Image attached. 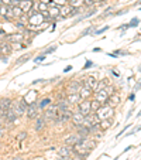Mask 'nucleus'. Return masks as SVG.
<instances>
[{"instance_id": "nucleus-1", "label": "nucleus", "mask_w": 141, "mask_h": 160, "mask_svg": "<svg viewBox=\"0 0 141 160\" xmlns=\"http://www.w3.org/2000/svg\"><path fill=\"white\" fill-rule=\"evenodd\" d=\"M95 115L98 116L99 120L109 119V118H113V115H114V108H113V106H110V105H107V104H103L100 108H99L98 111L95 112Z\"/></svg>"}, {"instance_id": "nucleus-2", "label": "nucleus", "mask_w": 141, "mask_h": 160, "mask_svg": "<svg viewBox=\"0 0 141 160\" xmlns=\"http://www.w3.org/2000/svg\"><path fill=\"white\" fill-rule=\"evenodd\" d=\"M27 106H28V102H27V99H25V96L17 99V101H13V105H11L13 111L16 112V115H17L19 118L23 116V115H25V109H27Z\"/></svg>"}, {"instance_id": "nucleus-3", "label": "nucleus", "mask_w": 141, "mask_h": 160, "mask_svg": "<svg viewBox=\"0 0 141 160\" xmlns=\"http://www.w3.org/2000/svg\"><path fill=\"white\" fill-rule=\"evenodd\" d=\"M43 23H45V17H44L41 13H35V14H33V16L28 17L27 27L30 28V30H34V28L38 27V26H41Z\"/></svg>"}, {"instance_id": "nucleus-4", "label": "nucleus", "mask_w": 141, "mask_h": 160, "mask_svg": "<svg viewBox=\"0 0 141 160\" xmlns=\"http://www.w3.org/2000/svg\"><path fill=\"white\" fill-rule=\"evenodd\" d=\"M48 20H64L61 17V7L54 3L48 4Z\"/></svg>"}, {"instance_id": "nucleus-5", "label": "nucleus", "mask_w": 141, "mask_h": 160, "mask_svg": "<svg viewBox=\"0 0 141 160\" xmlns=\"http://www.w3.org/2000/svg\"><path fill=\"white\" fill-rule=\"evenodd\" d=\"M38 102H30L27 106V109H25V116H27V119L33 120L35 119V118L40 115V112H38Z\"/></svg>"}, {"instance_id": "nucleus-6", "label": "nucleus", "mask_w": 141, "mask_h": 160, "mask_svg": "<svg viewBox=\"0 0 141 160\" xmlns=\"http://www.w3.org/2000/svg\"><path fill=\"white\" fill-rule=\"evenodd\" d=\"M4 40L9 41V43H24L25 40V34L23 31H19V33H14V34H6L4 36Z\"/></svg>"}, {"instance_id": "nucleus-7", "label": "nucleus", "mask_w": 141, "mask_h": 160, "mask_svg": "<svg viewBox=\"0 0 141 160\" xmlns=\"http://www.w3.org/2000/svg\"><path fill=\"white\" fill-rule=\"evenodd\" d=\"M80 88H82V81L72 80L66 85V94H78L80 91Z\"/></svg>"}, {"instance_id": "nucleus-8", "label": "nucleus", "mask_w": 141, "mask_h": 160, "mask_svg": "<svg viewBox=\"0 0 141 160\" xmlns=\"http://www.w3.org/2000/svg\"><path fill=\"white\" fill-rule=\"evenodd\" d=\"M78 111L82 115H88L92 112L90 109V99H82V101L78 104Z\"/></svg>"}, {"instance_id": "nucleus-9", "label": "nucleus", "mask_w": 141, "mask_h": 160, "mask_svg": "<svg viewBox=\"0 0 141 160\" xmlns=\"http://www.w3.org/2000/svg\"><path fill=\"white\" fill-rule=\"evenodd\" d=\"M47 125V119L44 118V115H38L35 119H34V130L35 132H41V130L45 128Z\"/></svg>"}, {"instance_id": "nucleus-10", "label": "nucleus", "mask_w": 141, "mask_h": 160, "mask_svg": "<svg viewBox=\"0 0 141 160\" xmlns=\"http://www.w3.org/2000/svg\"><path fill=\"white\" fill-rule=\"evenodd\" d=\"M96 85H98V80H95L93 77H85L82 80V86H85L88 90H92L93 92H95Z\"/></svg>"}, {"instance_id": "nucleus-11", "label": "nucleus", "mask_w": 141, "mask_h": 160, "mask_svg": "<svg viewBox=\"0 0 141 160\" xmlns=\"http://www.w3.org/2000/svg\"><path fill=\"white\" fill-rule=\"evenodd\" d=\"M11 52H13L11 43H9L6 40L0 43V56H10Z\"/></svg>"}, {"instance_id": "nucleus-12", "label": "nucleus", "mask_w": 141, "mask_h": 160, "mask_svg": "<svg viewBox=\"0 0 141 160\" xmlns=\"http://www.w3.org/2000/svg\"><path fill=\"white\" fill-rule=\"evenodd\" d=\"M93 99H96V101H99L100 104H106L109 99V94L106 92L104 90L99 91V92H93Z\"/></svg>"}, {"instance_id": "nucleus-13", "label": "nucleus", "mask_w": 141, "mask_h": 160, "mask_svg": "<svg viewBox=\"0 0 141 160\" xmlns=\"http://www.w3.org/2000/svg\"><path fill=\"white\" fill-rule=\"evenodd\" d=\"M65 99L68 101V104L69 105H78L80 101H82L79 92L78 94H66V95H65Z\"/></svg>"}, {"instance_id": "nucleus-14", "label": "nucleus", "mask_w": 141, "mask_h": 160, "mask_svg": "<svg viewBox=\"0 0 141 160\" xmlns=\"http://www.w3.org/2000/svg\"><path fill=\"white\" fill-rule=\"evenodd\" d=\"M83 118H85V115H82L79 111H76V112H74V114H72L70 122L74 123V126H79V125H82V123H83Z\"/></svg>"}, {"instance_id": "nucleus-15", "label": "nucleus", "mask_w": 141, "mask_h": 160, "mask_svg": "<svg viewBox=\"0 0 141 160\" xmlns=\"http://www.w3.org/2000/svg\"><path fill=\"white\" fill-rule=\"evenodd\" d=\"M72 153H74V152H72V146H69V145H64L58 149L59 157H69Z\"/></svg>"}, {"instance_id": "nucleus-16", "label": "nucleus", "mask_w": 141, "mask_h": 160, "mask_svg": "<svg viewBox=\"0 0 141 160\" xmlns=\"http://www.w3.org/2000/svg\"><path fill=\"white\" fill-rule=\"evenodd\" d=\"M120 102H121L120 95L117 92H114L113 95L109 96V99H107V102H106V104L110 105V106H113V108H116V106H119V105H120Z\"/></svg>"}, {"instance_id": "nucleus-17", "label": "nucleus", "mask_w": 141, "mask_h": 160, "mask_svg": "<svg viewBox=\"0 0 141 160\" xmlns=\"http://www.w3.org/2000/svg\"><path fill=\"white\" fill-rule=\"evenodd\" d=\"M17 118H19V116L16 115V112L13 111V108H10V109H7V111H4V118H3V120H6L7 123L14 122Z\"/></svg>"}, {"instance_id": "nucleus-18", "label": "nucleus", "mask_w": 141, "mask_h": 160, "mask_svg": "<svg viewBox=\"0 0 141 160\" xmlns=\"http://www.w3.org/2000/svg\"><path fill=\"white\" fill-rule=\"evenodd\" d=\"M79 139H80V136L78 135V133H72V135H68V138H65L64 143L65 145H69V146H74L79 142Z\"/></svg>"}, {"instance_id": "nucleus-19", "label": "nucleus", "mask_w": 141, "mask_h": 160, "mask_svg": "<svg viewBox=\"0 0 141 160\" xmlns=\"http://www.w3.org/2000/svg\"><path fill=\"white\" fill-rule=\"evenodd\" d=\"M72 114H74V112L70 111V109H66V111L59 112V123H66V122H69L70 118H72Z\"/></svg>"}, {"instance_id": "nucleus-20", "label": "nucleus", "mask_w": 141, "mask_h": 160, "mask_svg": "<svg viewBox=\"0 0 141 160\" xmlns=\"http://www.w3.org/2000/svg\"><path fill=\"white\" fill-rule=\"evenodd\" d=\"M75 129H76V133L80 136V138H88V136L90 135V129L89 128H86V126H83V125L75 126Z\"/></svg>"}, {"instance_id": "nucleus-21", "label": "nucleus", "mask_w": 141, "mask_h": 160, "mask_svg": "<svg viewBox=\"0 0 141 160\" xmlns=\"http://www.w3.org/2000/svg\"><path fill=\"white\" fill-rule=\"evenodd\" d=\"M99 126H100V130H107L109 128H111V126H114L113 125V118H109V119H103V120H100L99 122Z\"/></svg>"}, {"instance_id": "nucleus-22", "label": "nucleus", "mask_w": 141, "mask_h": 160, "mask_svg": "<svg viewBox=\"0 0 141 160\" xmlns=\"http://www.w3.org/2000/svg\"><path fill=\"white\" fill-rule=\"evenodd\" d=\"M13 101L10 98H2L0 99V111H7L11 108Z\"/></svg>"}, {"instance_id": "nucleus-23", "label": "nucleus", "mask_w": 141, "mask_h": 160, "mask_svg": "<svg viewBox=\"0 0 141 160\" xmlns=\"http://www.w3.org/2000/svg\"><path fill=\"white\" fill-rule=\"evenodd\" d=\"M79 95L82 99H90L93 95V91L92 90H88V88H85V86H82L79 91Z\"/></svg>"}, {"instance_id": "nucleus-24", "label": "nucleus", "mask_w": 141, "mask_h": 160, "mask_svg": "<svg viewBox=\"0 0 141 160\" xmlns=\"http://www.w3.org/2000/svg\"><path fill=\"white\" fill-rule=\"evenodd\" d=\"M19 6L23 9V12H24V13H27L28 10H30L31 7L34 6V2H33V0H21Z\"/></svg>"}, {"instance_id": "nucleus-25", "label": "nucleus", "mask_w": 141, "mask_h": 160, "mask_svg": "<svg viewBox=\"0 0 141 160\" xmlns=\"http://www.w3.org/2000/svg\"><path fill=\"white\" fill-rule=\"evenodd\" d=\"M11 10H13V16H14V20L20 19V17H23V16L25 14L24 12H23V9L20 6H11Z\"/></svg>"}, {"instance_id": "nucleus-26", "label": "nucleus", "mask_w": 141, "mask_h": 160, "mask_svg": "<svg viewBox=\"0 0 141 160\" xmlns=\"http://www.w3.org/2000/svg\"><path fill=\"white\" fill-rule=\"evenodd\" d=\"M69 4L74 9H80V7H85V0H70Z\"/></svg>"}, {"instance_id": "nucleus-27", "label": "nucleus", "mask_w": 141, "mask_h": 160, "mask_svg": "<svg viewBox=\"0 0 141 160\" xmlns=\"http://www.w3.org/2000/svg\"><path fill=\"white\" fill-rule=\"evenodd\" d=\"M48 105H51V98H44L38 102V108L40 109H45Z\"/></svg>"}, {"instance_id": "nucleus-28", "label": "nucleus", "mask_w": 141, "mask_h": 160, "mask_svg": "<svg viewBox=\"0 0 141 160\" xmlns=\"http://www.w3.org/2000/svg\"><path fill=\"white\" fill-rule=\"evenodd\" d=\"M30 58H31V54H24V56H23V57H20V58H17V61H16V65L25 64V62H27Z\"/></svg>"}, {"instance_id": "nucleus-29", "label": "nucleus", "mask_w": 141, "mask_h": 160, "mask_svg": "<svg viewBox=\"0 0 141 160\" xmlns=\"http://www.w3.org/2000/svg\"><path fill=\"white\" fill-rule=\"evenodd\" d=\"M103 104H100L99 101H96V99H90V109H92V112H96L99 108H100Z\"/></svg>"}, {"instance_id": "nucleus-30", "label": "nucleus", "mask_w": 141, "mask_h": 160, "mask_svg": "<svg viewBox=\"0 0 141 160\" xmlns=\"http://www.w3.org/2000/svg\"><path fill=\"white\" fill-rule=\"evenodd\" d=\"M25 47H27V44H24V43H13L11 44L13 51H20V50H24Z\"/></svg>"}, {"instance_id": "nucleus-31", "label": "nucleus", "mask_w": 141, "mask_h": 160, "mask_svg": "<svg viewBox=\"0 0 141 160\" xmlns=\"http://www.w3.org/2000/svg\"><path fill=\"white\" fill-rule=\"evenodd\" d=\"M93 33H95V26H89V27H86L85 30L80 33V37H85V36H88V34H92L93 36Z\"/></svg>"}, {"instance_id": "nucleus-32", "label": "nucleus", "mask_w": 141, "mask_h": 160, "mask_svg": "<svg viewBox=\"0 0 141 160\" xmlns=\"http://www.w3.org/2000/svg\"><path fill=\"white\" fill-rule=\"evenodd\" d=\"M106 85H107V81H106V80L98 81V85H96V88H95V92H99V91L104 90V88H106Z\"/></svg>"}, {"instance_id": "nucleus-33", "label": "nucleus", "mask_w": 141, "mask_h": 160, "mask_svg": "<svg viewBox=\"0 0 141 160\" xmlns=\"http://www.w3.org/2000/svg\"><path fill=\"white\" fill-rule=\"evenodd\" d=\"M140 22H141V20H140V17H133V19L129 22V27H130V28H133V27H137V26L140 24Z\"/></svg>"}, {"instance_id": "nucleus-34", "label": "nucleus", "mask_w": 141, "mask_h": 160, "mask_svg": "<svg viewBox=\"0 0 141 160\" xmlns=\"http://www.w3.org/2000/svg\"><path fill=\"white\" fill-rule=\"evenodd\" d=\"M109 30V26H104V27L99 28V30H95V33H93V36H100V34L106 33V31Z\"/></svg>"}, {"instance_id": "nucleus-35", "label": "nucleus", "mask_w": 141, "mask_h": 160, "mask_svg": "<svg viewBox=\"0 0 141 160\" xmlns=\"http://www.w3.org/2000/svg\"><path fill=\"white\" fill-rule=\"evenodd\" d=\"M104 91L109 94V96L110 95H113L114 92H116V90H114V86L113 85H106V88H104Z\"/></svg>"}, {"instance_id": "nucleus-36", "label": "nucleus", "mask_w": 141, "mask_h": 160, "mask_svg": "<svg viewBox=\"0 0 141 160\" xmlns=\"http://www.w3.org/2000/svg\"><path fill=\"white\" fill-rule=\"evenodd\" d=\"M57 48H58V46H57V44H54V46L48 47V48H47V50H45V51H44V52H45L47 56H48V54H52V52L55 51V50H57Z\"/></svg>"}, {"instance_id": "nucleus-37", "label": "nucleus", "mask_w": 141, "mask_h": 160, "mask_svg": "<svg viewBox=\"0 0 141 160\" xmlns=\"http://www.w3.org/2000/svg\"><path fill=\"white\" fill-rule=\"evenodd\" d=\"M45 58H47V54H45V52H43V54H40L38 57H35V58H34V62H41V61H44Z\"/></svg>"}, {"instance_id": "nucleus-38", "label": "nucleus", "mask_w": 141, "mask_h": 160, "mask_svg": "<svg viewBox=\"0 0 141 160\" xmlns=\"http://www.w3.org/2000/svg\"><path fill=\"white\" fill-rule=\"evenodd\" d=\"M127 13H129V9H121L116 13H111V16H123V14H127Z\"/></svg>"}, {"instance_id": "nucleus-39", "label": "nucleus", "mask_w": 141, "mask_h": 160, "mask_svg": "<svg viewBox=\"0 0 141 160\" xmlns=\"http://www.w3.org/2000/svg\"><path fill=\"white\" fill-rule=\"evenodd\" d=\"M52 3L61 7V6H65V4H66L68 2H66V0H52Z\"/></svg>"}, {"instance_id": "nucleus-40", "label": "nucleus", "mask_w": 141, "mask_h": 160, "mask_svg": "<svg viewBox=\"0 0 141 160\" xmlns=\"http://www.w3.org/2000/svg\"><path fill=\"white\" fill-rule=\"evenodd\" d=\"M130 128H131V125H124V128H123V129H121V130H120V132H119V133H117V136H116V138H117V139H119V138H120V136H121V135H123V133L126 132V130H127V129H130Z\"/></svg>"}, {"instance_id": "nucleus-41", "label": "nucleus", "mask_w": 141, "mask_h": 160, "mask_svg": "<svg viewBox=\"0 0 141 160\" xmlns=\"http://www.w3.org/2000/svg\"><path fill=\"white\" fill-rule=\"evenodd\" d=\"M93 67V61H90V60H86L85 65H83V70H89V68Z\"/></svg>"}, {"instance_id": "nucleus-42", "label": "nucleus", "mask_w": 141, "mask_h": 160, "mask_svg": "<svg viewBox=\"0 0 141 160\" xmlns=\"http://www.w3.org/2000/svg\"><path fill=\"white\" fill-rule=\"evenodd\" d=\"M140 88H141V80H138L137 84L134 85V88H133V92H137V91H140Z\"/></svg>"}, {"instance_id": "nucleus-43", "label": "nucleus", "mask_w": 141, "mask_h": 160, "mask_svg": "<svg viewBox=\"0 0 141 160\" xmlns=\"http://www.w3.org/2000/svg\"><path fill=\"white\" fill-rule=\"evenodd\" d=\"M129 23H127V24H121V26H119V27H117V30H123V31H126V30H129Z\"/></svg>"}, {"instance_id": "nucleus-44", "label": "nucleus", "mask_w": 141, "mask_h": 160, "mask_svg": "<svg viewBox=\"0 0 141 160\" xmlns=\"http://www.w3.org/2000/svg\"><path fill=\"white\" fill-rule=\"evenodd\" d=\"M0 3L6 4V6H10V4H11V0H0Z\"/></svg>"}, {"instance_id": "nucleus-45", "label": "nucleus", "mask_w": 141, "mask_h": 160, "mask_svg": "<svg viewBox=\"0 0 141 160\" xmlns=\"http://www.w3.org/2000/svg\"><path fill=\"white\" fill-rule=\"evenodd\" d=\"M72 68H74L72 65H66V67L64 68V72H69V71H72Z\"/></svg>"}, {"instance_id": "nucleus-46", "label": "nucleus", "mask_w": 141, "mask_h": 160, "mask_svg": "<svg viewBox=\"0 0 141 160\" xmlns=\"http://www.w3.org/2000/svg\"><path fill=\"white\" fill-rule=\"evenodd\" d=\"M134 99H135V92H131V94H130V95H129V101H134Z\"/></svg>"}, {"instance_id": "nucleus-47", "label": "nucleus", "mask_w": 141, "mask_h": 160, "mask_svg": "<svg viewBox=\"0 0 141 160\" xmlns=\"http://www.w3.org/2000/svg\"><path fill=\"white\" fill-rule=\"evenodd\" d=\"M4 133H6V129H4L3 126H0V138H2V136H4Z\"/></svg>"}, {"instance_id": "nucleus-48", "label": "nucleus", "mask_w": 141, "mask_h": 160, "mask_svg": "<svg viewBox=\"0 0 141 160\" xmlns=\"http://www.w3.org/2000/svg\"><path fill=\"white\" fill-rule=\"evenodd\" d=\"M133 111H134V109H130V111H129V114H127V116H126V119H130V118H131V115H133Z\"/></svg>"}, {"instance_id": "nucleus-49", "label": "nucleus", "mask_w": 141, "mask_h": 160, "mask_svg": "<svg viewBox=\"0 0 141 160\" xmlns=\"http://www.w3.org/2000/svg\"><path fill=\"white\" fill-rule=\"evenodd\" d=\"M25 136H27V132H21V133L19 135V139H24Z\"/></svg>"}, {"instance_id": "nucleus-50", "label": "nucleus", "mask_w": 141, "mask_h": 160, "mask_svg": "<svg viewBox=\"0 0 141 160\" xmlns=\"http://www.w3.org/2000/svg\"><path fill=\"white\" fill-rule=\"evenodd\" d=\"M90 2H92V3L95 4V6H96V4H99V3H102L100 0H90Z\"/></svg>"}, {"instance_id": "nucleus-51", "label": "nucleus", "mask_w": 141, "mask_h": 160, "mask_svg": "<svg viewBox=\"0 0 141 160\" xmlns=\"http://www.w3.org/2000/svg\"><path fill=\"white\" fill-rule=\"evenodd\" d=\"M102 48H99V47H96V48H93V52H100Z\"/></svg>"}, {"instance_id": "nucleus-52", "label": "nucleus", "mask_w": 141, "mask_h": 160, "mask_svg": "<svg viewBox=\"0 0 141 160\" xmlns=\"http://www.w3.org/2000/svg\"><path fill=\"white\" fill-rule=\"evenodd\" d=\"M133 148H134V146H127V148L126 149H124V152H129V150H131V149Z\"/></svg>"}, {"instance_id": "nucleus-53", "label": "nucleus", "mask_w": 141, "mask_h": 160, "mask_svg": "<svg viewBox=\"0 0 141 160\" xmlns=\"http://www.w3.org/2000/svg\"><path fill=\"white\" fill-rule=\"evenodd\" d=\"M111 74H113L114 77H119V72H116V71H113V70H111Z\"/></svg>"}, {"instance_id": "nucleus-54", "label": "nucleus", "mask_w": 141, "mask_h": 160, "mask_svg": "<svg viewBox=\"0 0 141 160\" xmlns=\"http://www.w3.org/2000/svg\"><path fill=\"white\" fill-rule=\"evenodd\" d=\"M13 160H24L23 157H20V156H17V157H13Z\"/></svg>"}, {"instance_id": "nucleus-55", "label": "nucleus", "mask_w": 141, "mask_h": 160, "mask_svg": "<svg viewBox=\"0 0 141 160\" xmlns=\"http://www.w3.org/2000/svg\"><path fill=\"white\" fill-rule=\"evenodd\" d=\"M135 118H141V111H140V112H138V114H137V115H135Z\"/></svg>"}, {"instance_id": "nucleus-56", "label": "nucleus", "mask_w": 141, "mask_h": 160, "mask_svg": "<svg viewBox=\"0 0 141 160\" xmlns=\"http://www.w3.org/2000/svg\"><path fill=\"white\" fill-rule=\"evenodd\" d=\"M0 126H3V119L0 118Z\"/></svg>"}, {"instance_id": "nucleus-57", "label": "nucleus", "mask_w": 141, "mask_h": 160, "mask_svg": "<svg viewBox=\"0 0 141 160\" xmlns=\"http://www.w3.org/2000/svg\"><path fill=\"white\" fill-rule=\"evenodd\" d=\"M3 34H6V33H4L3 30H0V36H3Z\"/></svg>"}, {"instance_id": "nucleus-58", "label": "nucleus", "mask_w": 141, "mask_h": 160, "mask_svg": "<svg viewBox=\"0 0 141 160\" xmlns=\"http://www.w3.org/2000/svg\"><path fill=\"white\" fill-rule=\"evenodd\" d=\"M138 72H141V65H140V67H138Z\"/></svg>"}, {"instance_id": "nucleus-59", "label": "nucleus", "mask_w": 141, "mask_h": 160, "mask_svg": "<svg viewBox=\"0 0 141 160\" xmlns=\"http://www.w3.org/2000/svg\"><path fill=\"white\" fill-rule=\"evenodd\" d=\"M100 2H102V3H103V2H106V0H100Z\"/></svg>"}, {"instance_id": "nucleus-60", "label": "nucleus", "mask_w": 141, "mask_h": 160, "mask_svg": "<svg viewBox=\"0 0 141 160\" xmlns=\"http://www.w3.org/2000/svg\"><path fill=\"white\" fill-rule=\"evenodd\" d=\"M16 2H19V3H20V2H21V0H16Z\"/></svg>"}, {"instance_id": "nucleus-61", "label": "nucleus", "mask_w": 141, "mask_h": 160, "mask_svg": "<svg viewBox=\"0 0 141 160\" xmlns=\"http://www.w3.org/2000/svg\"><path fill=\"white\" fill-rule=\"evenodd\" d=\"M66 2H68V3H69V2H70V0H66Z\"/></svg>"}, {"instance_id": "nucleus-62", "label": "nucleus", "mask_w": 141, "mask_h": 160, "mask_svg": "<svg viewBox=\"0 0 141 160\" xmlns=\"http://www.w3.org/2000/svg\"><path fill=\"white\" fill-rule=\"evenodd\" d=\"M140 10H141V7H140Z\"/></svg>"}, {"instance_id": "nucleus-63", "label": "nucleus", "mask_w": 141, "mask_h": 160, "mask_svg": "<svg viewBox=\"0 0 141 160\" xmlns=\"http://www.w3.org/2000/svg\"><path fill=\"white\" fill-rule=\"evenodd\" d=\"M0 145H2V143H0Z\"/></svg>"}, {"instance_id": "nucleus-64", "label": "nucleus", "mask_w": 141, "mask_h": 160, "mask_svg": "<svg viewBox=\"0 0 141 160\" xmlns=\"http://www.w3.org/2000/svg\"><path fill=\"white\" fill-rule=\"evenodd\" d=\"M0 4H2V3H0Z\"/></svg>"}]
</instances>
